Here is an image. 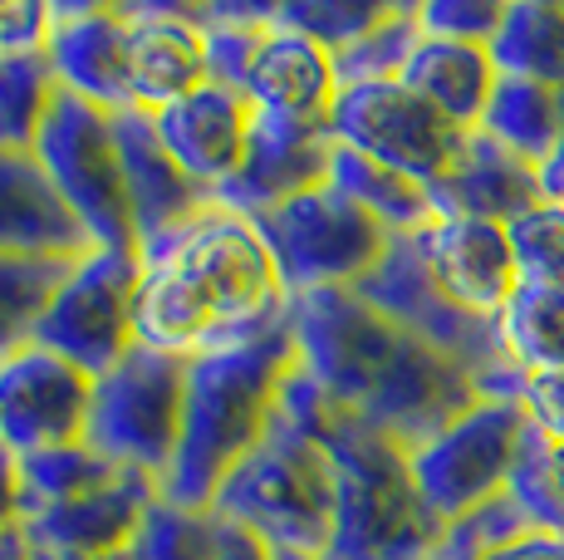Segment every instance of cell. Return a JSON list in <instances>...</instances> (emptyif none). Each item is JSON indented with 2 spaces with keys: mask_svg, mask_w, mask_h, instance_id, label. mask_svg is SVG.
Returning <instances> with one entry per match:
<instances>
[{
  "mask_svg": "<svg viewBox=\"0 0 564 560\" xmlns=\"http://www.w3.org/2000/svg\"><path fill=\"white\" fill-rule=\"evenodd\" d=\"M138 266L133 340L143 349L197 359L256 344L290 320V290L260 226L216 202L148 241Z\"/></svg>",
  "mask_w": 564,
  "mask_h": 560,
  "instance_id": "1",
  "label": "cell"
},
{
  "mask_svg": "<svg viewBox=\"0 0 564 560\" xmlns=\"http://www.w3.org/2000/svg\"><path fill=\"white\" fill-rule=\"evenodd\" d=\"M290 330L314 389L403 448L427 443L481 398L457 359L378 315L354 290L290 295Z\"/></svg>",
  "mask_w": 564,
  "mask_h": 560,
  "instance_id": "2",
  "label": "cell"
},
{
  "mask_svg": "<svg viewBox=\"0 0 564 560\" xmlns=\"http://www.w3.org/2000/svg\"><path fill=\"white\" fill-rule=\"evenodd\" d=\"M280 418L334 462V560H432L447 521L422 502L398 438L339 413L300 364L280 384Z\"/></svg>",
  "mask_w": 564,
  "mask_h": 560,
  "instance_id": "3",
  "label": "cell"
},
{
  "mask_svg": "<svg viewBox=\"0 0 564 560\" xmlns=\"http://www.w3.org/2000/svg\"><path fill=\"white\" fill-rule=\"evenodd\" d=\"M300 349L290 320L256 344L187 359L182 438H177V457H172L167 477L158 487L162 497L187 506V511H212L221 482L270 433L280 408V384L290 379Z\"/></svg>",
  "mask_w": 564,
  "mask_h": 560,
  "instance_id": "4",
  "label": "cell"
},
{
  "mask_svg": "<svg viewBox=\"0 0 564 560\" xmlns=\"http://www.w3.org/2000/svg\"><path fill=\"white\" fill-rule=\"evenodd\" d=\"M212 516L256 536L280 560H334V462L329 452L280 418L251 457L221 482Z\"/></svg>",
  "mask_w": 564,
  "mask_h": 560,
  "instance_id": "5",
  "label": "cell"
},
{
  "mask_svg": "<svg viewBox=\"0 0 564 560\" xmlns=\"http://www.w3.org/2000/svg\"><path fill=\"white\" fill-rule=\"evenodd\" d=\"M182 398H187V359L158 349H133L94 379L84 443L104 452L113 467L143 472L162 487L182 438Z\"/></svg>",
  "mask_w": 564,
  "mask_h": 560,
  "instance_id": "6",
  "label": "cell"
},
{
  "mask_svg": "<svg viewBox=\"0 0 564 560\" xmlns=\"http://www.w3.org/2000/svg\"><path fill=\"white\" fill-rule=\"evenodd\" d=\"M256 226L265 236L270 256H275V271L290 295L354 290L393 246V231L329 182L280 202Z\"/></svg>",
  "mask_w": 564,
  "mask_h": 560,
  "instance_id": "7",
  "label": "cell"
},
{
  "mask_svg": "<svg viewBox=\"0 0 564 560\" xmlns=\"http://www.w3.org/2000/svg\"><path fill=\"white\" fill-rule=\"evenodd\" d=\"M525 433L530 418L520 408V398H476L442 433L408 448L412 482H417L422 502L442 521H457L476 506L506 497Z\"/></svg>",
  "mask_w": 564,
  "mask_h": 560,
  "instance_id": "8",
  "label": "cell"
},
{
  "mask_svg": "<svg viewBox=\"0 0 564 560\" xmlns=\"http://www.w3.org/2000/svg\"><path fill=\"white\" fill-rule=\"evenodd\" d=\"M35 158L50 172L54 187H59V197L69 202L79 226L89 231L94 246H104V251H138L133 212H128V192H123V163H118L113 114L59 89L45 133L35 143Z\"/></svg>",
  "mask_w": 564,
  "mask_h": 560,
  "instance_id": "9",
  "label": "cell"
},
{
  "mask_svg": "<svg viewBox=\"0 0 564 560\" xmlns=\"http://www.w3.org/2000/svg\"><path fill=\"white\" fill-rule=\"evenodd\" d=\"M138 251H84L69 266V276L54 290L45 320L35 330V344L59 359H69L74 369H84L89 379L108 374L128 349H133V305H138Z\"/></svg>",
  "mask_w": 564,
  "mask_h": 560,
  "instance_id": "10",
  "label": "cell"
},
{
  "mask_svg": "<svg viewBox=\"0 0 564 560\" xmlns=\"http://www.w3.org/2000/svg\"><path fill=\"white\" fill-rule=\"evenodd\" d=\"M329 133L339 148H354L373 163L403 172L427 192L457 168L466 148V128H457L447 114H437L403 79L344 89L339 104H334Z\"/></svg>",
  "mask_w": 564,
  "mask_h": 560,
  "instance_id": "11",
  "label": "cell"
},
{
  "mask_svg": "<svg viewBox=\"0 0 564 560\" xmlns=\"http://www.w3.org/2000/svg\"><path fill=\"white\" fill-rule=\"evenodd\" d=\"M94 403V379L69 359L25 344L0 359V443L15 457L84 443Z\"/></svg>",
  "mask_w": 564,
  "mask_h": 560,
  "instance_id": "12",
  "label": "cell"
},
{
  "mask_svg": "<svg viewBox=\"0 0 564 560\" xmlns=\"http://www.w3.org/2000/svg\"><path fill=\"white\" fill-rule=\"evenodd\" d=\"M329 163H334L329 123H295V118H275L256 109L246 163L226 187L212 192V202L236 212V217L260 222L280 202L300 197L310 187H324L329 182Z\"/></svg>",
  "mask_w": 564,
  "mask_h": 560,
  "instance_id": "13",
  "label": "cell"
},
{
  "mask_svg": "<svg viewBox=\"0 0 564 560\" xmlns=\"http://www.w3.org/2000/svg\"><path fill=\"white\" fill-rule=\"evenodd\" d=\"M412 246H417L427 276L437 280V290L466 315L501 320L506 305L516 300L520 271L506 226L471 217H432L422 231H412Z\"/></svg>",
  "mask_w": 564,
  "mask_h": 560,
  "instance_id": "14",
  "label": "cell"
},
{
  "mask_svg": "<svg viewBox=\"0 0 564 560\" xmlns=\"http://www.w3.org/2000/svg\"><path fill=\"white\" fill-rule=\"evenodd\" d=\"M128 10V94H133L138 114H162L192 89L212 84L206 74V35L197 6H167V0H148V6Z\"/></svg>",
  "mask_w": 564,
  "mask_h": 560,
  "instance_id": "15",
  "label": "cell"
},
{
  "mask_svg": "<svg viewBox=\"0 0 564 560\" xmlns=\"http://www.w3.org/2000/svg\"><path fill=\"white\" fill-rule=\"evenodd\" d=\"M153 128L162 148L172 153V163L187 172L202 192H216L241 172L246 148H251L256 128V104L241 89L226 84H202L187 99H177L172 109L153 114Z\"/></svg>",
  "mask_w": 564,
  "mask_h": 560,
  "instance_id": "16",
  "label": "cell"
},
{
  "mask_svg": "<svg viewBox=\"0 0 564 560\" xmlns=\"http://www.w3.org/2000/svg\"><path fill=\"white\" fill-rule=\"evenodd\" d=\"M45 55L64 94L94 109H133L128 94V10L123 6H54V30Z\"/></svg>",
  "mask_w": 564,
  "mask_h": 560,
  "instance_id": "17",
  "label": "cell"
},
{
  "mask_svg": "<svg viewBox=\"0 0 564 560\" xmlns=\"http://www.w3.org/2000/svg\"><path fill=\"white\" fill-rule=\"evenodd\" d=\"M158 497L162 492L153 477L123 472L118 482L89 492V497H74L50 506V511L25 516L20 531L40 556H123Z\"/></svg>",
  "mask_w": 564,
  "mask_h": 560,
  "instance_id": "18",
  "label": "cell"
},
{
  "mask_svg": "<svg viewBox=\"0 0 564 560\" xmlns=\"http://www.w3.org/2000/svg\"><path fill=\"white\" fill-rule=\"evenodd\" d=\"M113 138H118V163H123V192H128V212H133V236L138 251L158 236H167L172 226H182L187 217L212 202V192H202L187 177L172 153L162 148L153 114L123 109L113 114Z\"/></svg>",
  "mask_w": 564,
  "mask_h": 560,
  "instance_id": "19",
  "label": "cell"
},
{
  "mask_svg": "<svg viewBox=\"0 0 564 560\" xmlns=\"http://www.w3.org/2000/svg\"><path fill=\"white\" fill-rule=\"evenodd\" d=\"M94 251L89 231L59 197L35 153H0V256L79 261Z\"/></svg>",
  "mask_w": 564,
  "mask_h": 560,
  "instance_id": "20",
  "label": "cell"
},
{
  "mask_svg": "<svg viewBox=\"0 0 564 560\" xmlns=\"http://www.w3.org/2000/svg\"><path fill=\"white\" fill-rule=\"evenodd\" d=\"M535 202H545L540 168H530L525 158L506 153L496 138L471 128L457 168L432 187V217H471V222L511 226Z\"/></svg>",
  "mask_w": 564,
  "mask_h": 560,
  "instance_id": "21",
  "label": "cell"
},
{
  "mask_svg": "<svg viewBox=\"0 0 564 560\" xmlns=\"http://www.w3.org/2000/svg\"><path fill=\"white\" fill-rule=\"evenodd\" d=\"M339 94V69H334L329 50L295 35V30L270 25L265 45L251 64V79H246V99L260 114L295 118V123H329Z\"/></svg>",
  "mask_w": 564,
  "mask_h": 560,
  "instance_id": "22",
  "label": "cell"
},
{
  "mask_svg": "<svg viewBox=\"0 0 564 560\" xmlns=\"http://www.w3.org/2000/svg\"><path fill=\"white\" fill-rule=\"evenodd\" d=\"M398 79H403L412 94H422L437 114H447L452 123L471 133V128H481V114H486V104H491V89L501 74H496L486 45H457V40L422 35Z\"/></svg>",
  "mask_w": 564,
  "mask_h": 560,
  "instance_id": "23",
  "label": "cell"
},
{
  "mask_svg": "<svg viewBox=\"0 0 564 560\" xmlns=\"http://www.w3.org/2000/svg\"><path fill=\"white\" fill-rule=\"evenodd\" d=\"M486 55L501 79L545 84L564 94V0H511Z\"/></svg>",
  "mask_w": 564,
  "mask_h": 560,
  "instance_id": "24",
  "label": "cell"
},
{
  "mask_svg": "<svg viewBox=\"0 0 564 560\" xmlns=\"http://www.w3.org/2000/svg\"><path fill=\"white\" fill-rule=\"evenodd\" d=\"M564 128V94L525 79H496L491 104L481 114V133L496 138L506 153L525 158L530 168H545Z\"/></svg>",
  "mask_w": 564,
  "mask_h": 560,
  "instance_id": "25",
  "label": "cell"
},
{
  "mask_svg": "<svg viewBox=\"0 0 564 560\" xmlns=\"http://www.w3.org/2000/svg\"><path fill=\"white\" fill-rule=\"evenodd\" d=\"M329 187H339L349 202H359L368 217H378L393 236H412L432 222V192L403 172L373 163V158L354 153V148L334 143Z\"/></svg>",
  "mask_w": 564,
  "mask_h": 560,
  "instance_id": "26",
  "label": "cell"
},
{
  "mask_svg": "<svg viewBox=\"0 0 564 560\" xmlns=\"http://www.w3.org/2000/svg\"><path fill=\"white\" fill-rule=\"evenodd\" d=\"M54 99H59V79L45 50L0 55V153H35Z\"/></svg>",
  "mask_w": 564,
  "mask_h": 560,
  "instance_id": "27",
  "label": "cell"
},
{
  "mask_svg": "<svg viewBox=\"0 0 564 560\" xmlns=\"http://www.w3.org/2000/svg\"><path fill=\"white\" fill-rule=\"evenodd\" d=\"M123 477V467L94 452L89 443H69V448H50V452H30L20 457V521L35 511H50L59 502H74V497H89V492L108 487V482Z\"/></svg>",
  "mask_w": 564,
  "mask_h": 560,
  "instance_id": "28",
  "label": "cell"
},
{
  "mask_svg": "<svg viewBox=\"0 0 564 560\" xmlns=\"http://www.w3.org/2000/svg\"><path fill=\"white\" fill-rule=\"evenodd\" d=\"M501 344L520 374L564 369V286H520L501 315Z\"/></svg>",
  "mask_w": 564,
  "mask_h": 560,
  "instance_id": "29",
  "label": "cell"
},
{
  "mask_svg": "<svg viewBox=\"0 0 564 560\" xmlns=\"http://www.w3.org/2000/svg\"><path fill=\"white\" fill-rule=\"evenodd\" d=\"M74 261H40V256H0V359L35 344L54 290Z\"/></svg>",
  "mask_w": 564,
  "mask_h": 560,
  "instance_id": "30",
  "label": "cell"
},
{
  "mask_svg": "<svg viewBox=\"0 0 564 560\" xmlns=\"http://www.w3.org/2000/svg\"><path fill=\"white\" fill-rule=\"evenodd\" d=\"M206 35V74L212 84L241 89L251 79V64L270 35V6H197Z\"/></svg>",
  "mask_w": 564,
  "mask_h": 560,
  "instance_id": "31",
  "label": "cell"
},
{
  "mask_svg": "<svg viewBox=\"0 0 564 560\" xmlns=\"http://www.w3.org/2000/svg\"><path fill=\"white\" fill-rule=\"evenodd\" d=\"M422 40L417 25V6H393L383 20H378L368 35H359L349 50L334 55V69H339V89H359V84H388L403 74V64L412 60Z\"/></svg>",
  "mask_w": 564,
  "mask_h": 560,
  "instance_id": "32",
  "label": "cell"
},
{
  "mask_svg": "<svg viewBox=\"0 0 564 560\" xmlns=\"http://www.w3.org/2000/svg\"><path fill=\"white\" fill-rule=\"evenodd\" d=\"M388 10H393V0H285V6H270V25L295 30L329 55H339L359 35H368Z\"/></svg>",
  "mask_w": 564,
  "mask_h": 560,
  "instance_id": "33",
  "label": "cell"
},
{
  "mask_svg": "<svg viewBox=\"0 0 564 560\" xmlns=\"http://www.w3.org/2000/svg\"><path fill=\"white\" fill-rule=\"evenodd\" d=\"M216 536H221V521L212 511H187L158 497L128 546V560H216Z\"/></svg>",
  "mask_w": 564,
  "mask_h": 560,
  "instance_id": "34",
  "label": "cell"
},
{
  "mask_svg": "<svg viewBox=\"0 0 564 560\" xmlns=\"http://www.w3.org/2000/svg\"><path fill=\"white\" fill-rule=\"evenodd\" d=\"M520 286H564V202H535L506 226Z\"/></svg>",
  "mask_w": 564,
  "mask_h": 560,
  "instance_id": "35",
  "label": "cell"
},
{
  "mask_svg": "<svg viewBox=\"0 0 564 560\" xmlns=\"http://www.w3.org/2000/svg\"><path fill=\"white\" fill-rule=\"evenodd\" d=\"M506 20L501 0H422L417 25L427 40H457V45H491Z\"/></svg>",
  "mask_w": 564,
  "mask_h": 560,
  "instance_id": "36",
  "label": "cell"
},
{
  "mask_svg": "<svg viewBox=\"0 0 564 560\" xmlns=\"http://www.w3.org/2000/svg\"><path fill=\"white\" fill-rule=\"evenodd\" d=\"M54 30V6L45 0H15L0 6V55H35L50 45Z\"/></svg>",
  "mask_w": 564,
  "mask_h": 560,
  "instance_id": "37",
  "label": "cell"
},
{
  "mask_svg": "<svg viewBox=\"0 0 564 560\" xmlns=\"http://www.w3.org/2000/svg\"><path fill=\"white\" fill-rule=\"evenodd\" d=\"M520 408H525L530 428H540L550 443H564V369L525 374V384H520Z\"/></svg>",
  "mask_w": 564,
  "mask_h": 560,
  "instance_id": "38",
  "label": "cell"
},
{
  "mask_svg": "<svg viewBox=\"0 0 564 560\" xmlns=\"http://www.w3.org/2000/svg\"><path fill=\"white\" fill-rule=\"evenodd\" d=\"M20 511H25V502H20V457L0 443V531L20 526Z\"/></svg>",
  "mask_w": 564,
  "mask_h": 560,
  "instance_id": "39",
  "label": "cell"
},
{
  "mask_svg": "<svg viewBox=\"0 0 564 560\" xmlns=\"http://www.w3.org/2000/svg\"><path fill=\"white\" fill-rule=\"evenodd\" d=\"M486 560H564V536L560 531H530Z\"/></svg>",
  "mask_w": 564,
  "mask_h": 560,
  "instance_id": "40",
  "label": "cell"
},
{
  "mask_svg": "<svg viewBox=\"0 0 564 560\" xmlns=\"http://www.w3.org/2000/svg\"><path fill=\"white\" fill-rule=\"evenodd\" d=\"M216 560H280V556H270L256 536H246V531H236V526L221 521V536H216Z\"/></svg>",
  "mask_w": 564,
  "mask_h": 560,
  "instance_id": "41",
  "label": "cell"
},
{
  "mask_svg": "<svg viewBox=\"0 0 564 560\" xmlns=\"http://www.w3.org/2000/svg\"><path fill=\"white\" fill-rule=\"evenodd\" d=\"M540 187H545V202H564V128H560V143L550 153V163L540 168Z\"/></svg>",
  "mask_w": 564,
  "mask_h": 560,
  "instance_id": "42",
  "label": "cell"
},
{
  "mask_svg": "<svg viewBox=\"0 0 564 560\" xmlns=\"http://www.w3.org/2000/svg\"><path fill=\"white\" fill-rule=\"evenodd\" d=\"M0 560H40V556H35V546L25 541V531L10 526V531H0Z\"/></svg>",
  "mask_w": 564,
  "mask_h": 560,
  "instance_id": "43",
  "label": "cell"
},
{
  "mask_svg": "<svg viewBox=\"0 0 564 560\" xmlns=\"http://www.w3.org/2000/svg\"><path fill=\"white\" fill-rule=\"evenodd\" d=\"M550 477H555V492L564 497V443H550Z\"/></svg>",
  "mask_w": 564,
  "mask_h": 560,
  "instance_id": "44",
  "label": "cell"
},
{
  "mask_svg": "<svg viewBox=\"0 0 564 560\" xmlns=\"http://www.w3.org/2000/svg\"><path fill=\"white\" fill-rule=\"evenodd\" d=\"M40 556V551H35ZM40 560H128V551L123 556H40Z\"/></svg>",
  "mask_w": 564,
  "mask_h": 560,
  "instance_id": "45",
  "label": "cell"
}]
</instances>
